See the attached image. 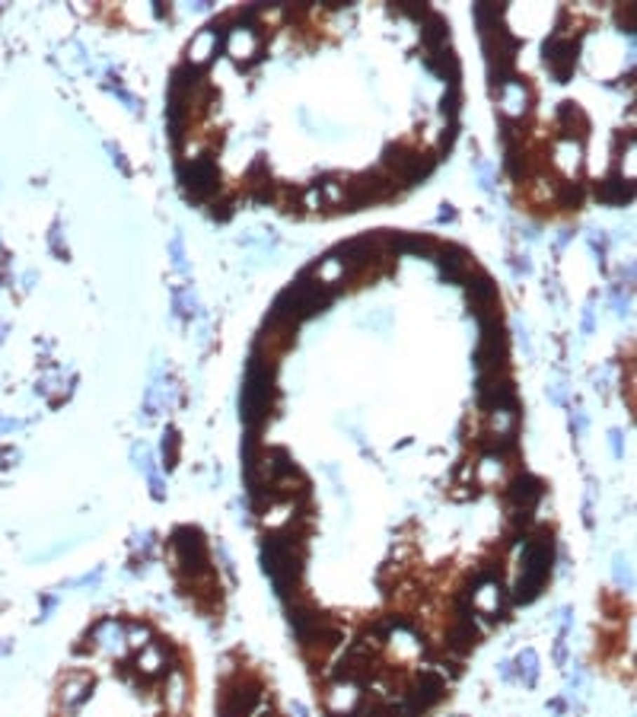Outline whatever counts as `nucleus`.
<instances>
[{"label": "nucleus", "mask_w": 637, "mask_h": 717, "mask_svg": "<svg viewBox=\"0 0 637 717\" xmlns=\"http://www.w3.org/2000/svg\"><path fill=\"white\" fill-rule=\"evenodd\" d=\"M545 61L551 64V70L558 77H568L570 70H574V61H577V41H570V39H551V41H545Z\"/></svg>", "instance_id": "5"}, {"label": "nucleus", "mask_w": 637, "mask_h": 717, "mask_svg": "<svg viewBox=\"0 0 637 717\" xmlns=\"http://www.w3.org/2000/svg\"><path fill=\"white\" fill-rule=\"evenodd\" d=\"M258 698H262L258 683H252L246 676L229 679V683H223L220 692V717H249L255 711Z\"/></svg>", "instance_id": "2"}, {"label": "nucleus", "mask_w": 637, "mask_h": 717, "mask_svg": "<svg viewBox=\"0 0 637 717\" xmlns=\"http://www.w3.org/2000/svg\"><path fill=\"white\" fill-rule=\"evenodd\" d=\"M147 638H150V631H147L144 625H131V635H128V644H134V647H144Z\"/></svg>", "instance_id": "13"}, {"label": "nucleus", "mask_w": 637, "mask_h": 717, "mask_svg": "<svg viewBox=\"0 0 637 717\" xmlns=\"http://www.w3.org/2000/svg\"><path fill=\"white\" fill-rule=\"evenodd\" d=\"M169 704H173L175 711L185 704V676H182V673L169 676Z\"/></svg>", "instance_id": "10"}, {"label": "nucleus", "mask_w": 637, "mask_h": 717, "mask_svg": "<svg viewBox=\"0 0 637 717\" xmlns=\"http://www.w3.org/2000/svg\"><path fill=\"white\" fill-rule=\"evenodd\" d=\"M561 201H564L568 207H577V204L583 201V192H580L577 185H570V182H568V185H561Z\"/></svg>", "instance_id": "12"}, {"label": "nucleus", "mask_w": 637, "mask_h": 717, "mask_svg": "<svg viewBox=\"0 0 637 717\" xmlns=\"http://www.w3.org/2000/svg\"><path fill=\"white\" fill-rule=\"evenodd\" d=\"M443 41H446V22L440 16H430L427 26H424V45L427 48H440Z\"/></svg>", "instance_id": "8"}, {"label": "nucleus", "mask_w": 637, "mask_h": 717, "mask_svg": "<svg viewBox=\"0 0 637 717\" xmlns=\"http://www.w3.org/2000/svg\"><path fill=\"white\" fill-rule=\"evenodd\" d=\"M427 67L436 70L443 80H446V77H450V80H456V77H459V64H456V58H452L450 51H436V55L427 61Z\"/></svg>", "instance_id": "6"}, {"label": "nucleus", "mask_w": 637, "mask_h": 717, "mask_svg": "<svg viewBox=\"0 0 637 717\" xmlns=\"http://www.w3.org/2000/svg\"><path fill=\"white\" fill-rule=\"evenodd\" d=\"M545 494V485L532 475H516L510 485H507V501H510L513 511H526L532 513V507L542 501Z\"/></svg>", "instance_id": "4"}, {"label": "nucleus", "mask_w": 637, "mask_h": 717, "mask_svg": "<svg viewBox=\"0 0 637 717\" xmlns=\"http://www.w3.org/2000/svg\"><path fill=\"white\" fill-rule=\"evenodd\" d=\"M596 192H599V198H603V201H624V198H631V188L624 185V182L618 179V176L605 179L603 185L596 188Z\"/></svg>", "instance_id": "7"}, {"label": "nucleus", "mask_w": 637, "mask_h": 717, "mask_svg": "<svg viewBox=\"0 0 637 717\" xmlns=\"http://www.w3.org/2000/svg\"><path fill=\"white\" fill-rule=\"evenodd\" d=\"M179 176H182V185L192 198H208L210 192L217 188V166L210 157H198L194 163H182L179 166Z\"/></svg>", "instance_id": "3"}, {"label": "nucleus", "mask_w": 637, "mask_h": 717, "mask_svg": "<svg viewBox=\"0 0 637 717\" xmlns=\"http://www.w3.org/2000/svg\"><path fill=\"white\" fill-rule=\"evenodd\" d=\"M173 548H175V561L188 577L208 574V548H204V536L192 526H182L173 532Z\"/></svg>", "instance_id": "1"}, {"label": "nucleus", "mask_w": 637, "mask_h": 717, "mask_svg": "<svg viewBox=\"0 0 637 717\" xmlns=\"http://www.w3.org/2000/svg\"><path fill=\"white\" fill-rule=\"evenodd\" d=\"M175 456H179V437H175V430H169L166 440H163V459H166V469L175 466Z\"/></svg>", "instance_id": "11"}, {"label": "nucleus", "mask_w": 637, "mask_h": 717, "mask_svg": "<svg viewBox=\"0 0 637 717\" xmlns=\"http://www.w3.org/2000/svg\"><path fill=\"white\" fill-rule=\"evenodd\" d=\"M210 214H214V217H220V221H227V217L233 214V207H229V201H220V204H217V201H214V204H210Z\"/></svg>", "instance_id": "14"}, {"label": "nucleus", "mask_w": 637, "mask_h": 717, "mask_svg": "<svg viewBox=\"0 0 637 717\" xmlns=\"http://www.w3.org/2000/svg\"><path fill=\"white\" fill-rule=\"evenodd\" d=\"M90 692V679H74V683H67L64 685V702H67V708H76V702Z\"/></svg>", "instance_id": "9"}]
</instances>
